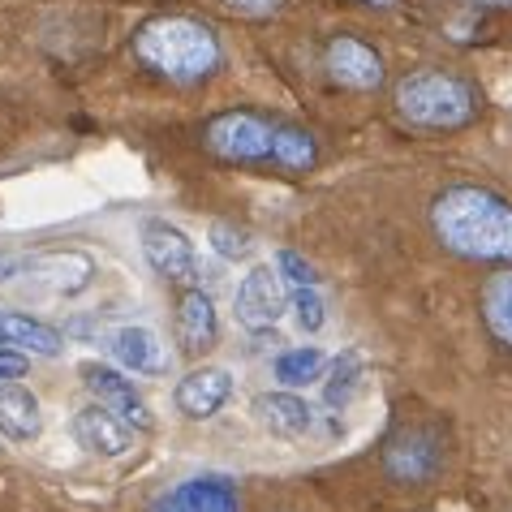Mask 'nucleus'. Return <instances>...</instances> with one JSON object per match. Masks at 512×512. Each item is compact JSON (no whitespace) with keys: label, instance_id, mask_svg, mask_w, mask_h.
<instances>
[{"label":"nucleus","instance_id":"1","mask_svg":"<svg viewBox=\"0 0 512 512\" xmlns=\"http://www.w3.org/2000/svg\"><path fill=\"white\" fill-rule=\"evenodd\" d=\"M431 229L461 259H512V203L482 186H452L431 203Z\"/></svg>","mask_w":512,"mask_h":512},{"label":"nucleus","instance_id":"2","mask_svg":"<svg viewBox=\"0 0 512 512\" xmlns=\"http://www.w3.org/2000/svg\"><path fill=\"white\" fill-rule=\"evenodd\" d=\"M134 56L168 82H198L216 74L220 39L207 22L186 18V13H168V18H151L134 35Z\"/></svg>","mask_w":512,"mask_h":512},{"label":"nucleus","instance_id":"3","mask_svg":"<svg viewBox=\"0 0 512 512\" xmlns=\"http://www.w3.org/2000/svg\"><path fill=\"white\" fill-rule=\"evenodd\" d=\"M478 108L482 95L474 82L444 74V69H418L396 87V112L418 130H461L478 117Z\"/></svg>","mask_w":512,"mask_h":512},{"label":"nucleus","instance_id":"4","mask_svg":"<svg viewBox=\"0 0 512 512\" xmlns=\"http://www.w3.org/2000/svg\"><path fill=\"white\" fill-rule=\"evenodd\" d=\"M276 138L280 121H267L259 112H220L203 130L207 151L229 164H276Z\"/></svg>","mask_w":512,"mask_h":512},{"label":"nucleus","instance_id":"5","mask_svg":"<svg viewBox=\"0 0 512 512\" xmlns=\"http://www.w3.org/2000/svg\"><path fill=\"white\" fill-rule=\"evenodd\" d=\"M18 276H22L26 289H35V293L78 297L82 289H91L95 259L82 250H65V254H35V259H5L0 263V284H13Z\"/></svg>","mask_w":512,"mask_h":512},{"label":"nucleus","instance_id":"6","mask_svg":"<svg viewBox=\"0 0 512 512\" xmlns=\"http://www.w3.org/2000/svg\"><path fill=\"white\" fill-rule=\"evenodd\" d=\"M233 310H237V323L246 332H272L280 323V315L289 310V289H284V276L276 267H254L250 276H241L237 293H233Z\"/></svg>","mask_w":512,"mask_h":512},{"label":"nucleus","instance_id":"7","mask_svg":"<svg viewBox=\"0 0 512 512\" xmlns=\"http://www.w3.org/2000/svg\"><path fill=\"white\" fill-rule=\"evenodd\" d=\"M142 241V259L155 267V276L173 280V284H190L198 276V254H194V241L168 220H142L138 229Z\"/></svg>","mask_w":512,"mask_h":512},{"label":"nucleus","instance_id":"8","mask_svg":"<svg viewBox=\"0 0 512 512\" xmlns=\"http://www.w3.org/2000/svg\"><path fill=\"white\" fill-rule=\"evenodd\" d=\"M439 465H444V448H439L435 431H426V426H409V431L388 439V448H383V469L396 482H431L439 474Z\"/></svg>","mask_w":512,"mask_h":512},{"label":"nucleus","instance_id":"9","mask_svg":"<svg viewBox=\"0 0 512 512\" xmlns=\"http://www.w3.org/2000/svg\"><path fill=\"white\" fill-rule=\"evenodd\" d=\"M82 383L91 388V396L99 405H108L117 418H125L134 431H151L155 418H151V405L142 401V392L134 388V379L125 371H112L104 362H82Z\"/></svg>","mask_w":512,"mask_h":512},{"label":"nucleus","instance_id":"10","mask_svg":"<svg viewBox=\"0 0 512 512\" xmlns=\"http://www.w3.org/2000/svg\"><path fill=\"white\" fill-rule=\"evenodd\" d=\"M147 512H241V500L229 478L203 474V478H186L177 487L160 491Z\"/></svg>","mask_w":512,"mask_h":512},{"label":"nucleus","instance_id":"11","mask_svg":"<svg viewBox=\"0 0 512 512\" xmlns=\"http://www.w3.org/2000/svg\"><path fill=\"white\" fill-rule=\"evenodd\" d=\"M108 353L117 358L130 375H168L173 353H168L164 336L147 323H125L108 336Z\"/></svg>","mask_w":512,"mask_h":512},{"label":"nucleus","instance_id":"12","mask_svg":"<svg viewBox=\"0 0 512 512\" xmlns=\"http://www.w3.org/2000/svg\"><path fill=\"white\" fill-rule=\"evenodd\" d=\"M229 396H233V375L224 371V366H203V371H190L177 383L173 401L186 418L203 422V418H216L220 409L229 405Z\"/></svg>","mask_w":512,"mask_h":512},{"label":"nucleus","instance_id":"13","mask_svg":"<svg viewBox=\"0 0 512 512\" xmlns=\"http://www.w3.org/2000/svg\"><path fill=\"white\" fill-rule=\"evenodd\" d=\"M134 426L125 422V418H117L108 405H87V409H78L74 414V439L87 452H95V457H125L130 452V435Z\"/></svg>","mask_w":512,"mask_h":512},{"label":"nucleus","instance_id":"14","mask_svg":"<svg viewBox=\"0 0 512 512\" xmlns=\"http://www.w3.org/2000/svg\"><path fill=\"white\" fill-rule=\"evenodd\" d=\"M327 69H332L336 82H345L353 91H371L383 82V61L375 48H366L362 39L353 35H340L327 44Z\"/></svg>","mask_w":512,"mask_h":512},{"label":"nucleus","instance_id":"15","mask_svg":"<svg viewBox=\"0 0 512 512\" xmlns=\"http://www.w3.org/2000/svg\"><path fill=\"white\" fill-rule=\"evenodd\" d=\"M0 345L18 349L26 358H56V353L65 349V340L56 327L22 315V310H0Z\"/></svg>","mask_w":512,"mask_h":512},{"label":"nucleus","instance_id":"16","mask_svg":"<svg viewBox=\"0 0 512 512\" xmlns=\"http://www.w3.org/2000/svg\"><path fill=\"white\" fill-rule=\"evenodd\" d=\"M177 336H181V349L190 353H203L216 345L220 336V319H216V302L203 293V289H186L177 302Z\"/></svg>","mask_w":512,"mask_h":512},{"label":"nucleus","instance_id":"17","mask_svg":"<svg viewBox=\"0 0 512 512\" xmlns=\"http://www.w3.org/2000/svg\"><path fill=\"white\" fill-rule=\"evenodd\" d=\"M39 396L26 388V383H5L0 388V435L13 439V444H31L39 435Z\"/></svg>","mask_w":512,"mask_h":512},{"label":"nucleus","instance_id":"18","mask_svg":"<svg viewBox=\"0 0 512 512\" xmlns=\"http://www.w3.org/2000/svg\"><path fill=\"white\" fill-rule=\"evenodd\" d=\"M254 414H259V422L267 426L272 435H284V439H297L306 435L310 426H315V409H310L302 396L293 392H267L254 401Z\"/></svg>","mask_w":512,"mask_h":512},{"label":"nucleus","instance_id":"19","mask_svg":"<svg viewBox=\"0 0 512 512\" xmlns=\"http://www.w3.org/2000/svg\"><path fill=\"white\" fill-rule=\"evenodd\" d=\"M362 383H366V362H362V353H358V349H340L336 358H332V371H327V379H323V405L345 414L349 401L362 392Z\"/></svg>","mask_w":512,"mask_h":512},{"label":"nucleus","instance_id":"20","mask_svg":"<svg viewBox=\"0 0 512 512\" xmlns=\"http://www.w3.org/2000/svg\"><path fill=\"white\" fill-rule=\"evenodd\" d=\"M482 319L512 349V267L508 272H495L482 284Z\"/></svg>","mask_w":512,"mask_h":512},{"label":"nucleus","instance_id":"21","mask_svg":"<svg viewBox=\"0 0 512 512\" xmlns=\"http://www.w3.org/2000/svg\"><path fill=\"white\" fill-rule=\"evenodd\" d=\"M323 371H327V358H323V349H315V345L289 349V353H280L276 358V379L284 383V388L315 383V379H323Z\"/></svg>","mask_w":512,"mask_h":512},{"label":"nucleus","instance_id":"22","mask_svg":"<svg viewBox=\"0 0 512 512\" xmlns=\"http://www.w3.org/2000/svg\"><path fill=\"white\" fill-rule=\"evenodd\" d=\"M319 151H315V138L306 130H297V125H280V138H276V164L280 168H297V173H306V168H315Z\"/></svg>","mask_w":512,"mask_h":512},{"label":"nucleus","instance_id":"23","mask_svg":"<svg viewBox=\"0 0 512 512\" xmlns=\"http://www.w3.org/2000/svg\"><path fill=\"white\" fill-rule=\"evenodd\" d=\"M207 241H211V246H216V254H220V259H246V254L254 250V241H250V233L246 229H237V224H229V220H216V224H211V229H207Z\"/></svg>","mask_w":512,"mask_h":512},{"label":"nucleus","instance_id":"24","mask_svg":"<svg viewBox=\"0 0 512 512\" xmlns=\"http://www.w3.org/2000/svg\"><path fill=\"white\" fill-rule=\"evenodd\" d=\"M293 319L302 332H319L327 323V302L319 297V289H293Z\"/></svg>","mask_w":512,"mask_h":512},{"label":"nucleus","instance_id":"25","mask_svg":"<svg viewBox=\"0 0 512 512\" xmlns=\"http://www.w3.org/2000/svg\"><path fill=\"white\" fill-rule=\"evenodd\" d=\"M276 272L284 276V284H293V289H319V272L302 259V254H293V250L276 254Z\"/></svg>","mask_w":512,"mask_h":512},{"label":"nucleus","instance_id":"26","mask_svg":"<svg viewBox=\"0 0 512 512\" xmlns=\"http://www.w3.org/2000/svg\"><path fill=\"white\" fill-rule=\"evenodd\" d=\"M22 375H26V353L0 345V388L13 383V379H22Z\"/></svg>","mask_w":512,"mask_h":512},{"label":"nucleus","instance_id":"27","mask_svg":"<svg viewBox=\"0 0 512 512\" xmlns=\"http://www.w3.org/2000/svg\"><path fill=\"white\" fill-rule=\"evenodd\" d=\"M224 5L237 13H250V18H267V13L280 9V0H224Z\"/></svg>","mask_w":512,"mask_h":512},{"label":"nucleus","instance_id":"28","mask_svg":"<svg viewBox=\"0 0 512 512\" xmlns=\"http://www.w3.org/2000/svg\"><path fill=\"white\" fill-rule=\"evenodd\" d=\"M478 5H512V0H478Z\"/></svg>","mask_w":512,"mask_h":512},{"label":"nucleus","instance_id":"29","mask_svg":"<svg viewBox=\"0 0 512 512\" xmlns=\"http://www.w3.org/2000/svg\"><path fill=\"white\" fill-rule=\"evenodd\" d=\"M366 5H392V0H366Z\"/></svg>","mask_w":512,"mask_h":512}]
</instances>
